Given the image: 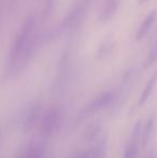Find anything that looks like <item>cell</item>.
<instances>
[{
    "instance_id": "cell-1",
    "label": "cell",
    "mask_w": 157,
    "mask_h": 158,
    "mask_svg": "<svg viewBox=\"0 0 157 158\" xmlns=\"http://www.w3.org/2000/svg\"><path fill=\"white\" fill-rule=\"evenodd\" d=\"M40 43L37 35V19L34 14L25 17L15 33L4 64V77L9 79L24 69L32 58Z\"/></svg>"
},
{
    "instance_id": "cell-2",
    "label": "cell",
    "mask_w": 157,
    "mask_h": 158,
    "mask_svg": "<svg viewBox=\"0 0 157 158\" xmlns=\"http://www.w3.org/2000/svg\"><path fill=\"white\" fill-rule=\"evenodd\" d=\"M86 6H87V0H78L72 6V8L68 11L67 14L64 16L59 25L54 30L46 33V37L48 39H54L56 35H59L61 33L68 31V30L73 29L83 16Z\"/></svg>"
},
{
    "instance_id": "cell-3",
    "label": "cell",
    "mask_w": 157,
    "mask_h": 158,
    "mask_svg": "<svg viewBox=\"0 0 157 158\" xmlns=\"http://www.w3.org/2000/svg\"><path fill=\"white\" fill-rule=\"evenodd\" d=\"M114 98V93L113 92H103L101 94L97 95L96 97H94L83 108V110L80 113V118H84V117H87L93 115L94 113L100 111L101 109H103L105 106H109L112 102Z\"/></svg>"
},
{
    "instance_id": "cell-4",
    "label": "cell",
    "mask_w": 157,
    "mask_h": 158,
    "mask_svg": "<svg viewBox=\"0 0 157 158\" xmlns=\"http://www.w3.org/2000/svg\"><path fill=\"white\" fill-rule=\"evenodd\" d=\"M142 121H138L136 125L134 127V130L131 133V138H130L129 143L127 144L124 152V158H136L138 154V148L139 144L141 142V138H142Z\"/></svg>"
},
{
    "instance_id": "cell-5",
    "label": "cell",
    "mask_w": 157,
    "mask_h": 158,
    "mask_svg": "<svg viewBox=\"0 0 157 158\" xmlns=\"http://www.w3.org/2000/svg\"><path fill=\"white\" fill-rule=\"evenodd\" d=\"M60 110L58 108H51L46 111L42 123L43 133L50 135L57 130L58 126L60 125Z\"/></svg>"
},
{
    "instance_id": "cell-6",
    "label": "cell",
    "mask_w": 157,
    "mask_h": 158,
    "mask_svg": "<svg viewBox=\"0 0 157 158\" xmlns=\"http://www.w3.org/2000/svg\"><path fill=\"white\" fill-rule=\"evenodd\" d=\"M121 1L122 0H103L97 16L99 23H107L110 21L118 10Z\"/></svg>"
},
{
    "instance_id": "cell-7",
    "label": "cell",
    "mask_w": 157,
    "mask_h": 158,
    "mask_svg": "<svg viewBox=\"0 0 157 158\" xmlns=\"http://www.w3.org/2000/svg\"><path fill=\"white\" fill-rule=\"evenodd\" d=\"M156 17H157V10H153L143 19L142 23L140 24V26H139V28L136 31V35H134V40H136V41L142 40L143 38L149 33L152 26L155 23Z\"/></svg>"
},
{
    "instance_id": "cell-8",
    "label": "cell",
    "mask_w": 157,
    "mask_h": 158,
    "mask_svg": "<svg viewBox=\"0 0 157 158\" xmlns=\"http://www.w3.org/2000/svg\"><path fill=\"white\" fill-rule=\"evenodd\" d=\"M156 82H157V71H155V72L150 77V79L147 80V84H145L144 88H143L142 93H141V95H140V98H139V101H138L139 106H143V104L147 101V99H149L152 92H153L154 87H155Z\"/></svg>"
},
{
    "instance_id": "cell-9",
    "label": "cell",
    "mask_w": 157,
    "mask_h": 158,
    "mask_svg": "<svg viewBox=\"0 0 157 158\" xmlns=\"http://www.w3.org/2000/svg\"><path fill=\"white\" fill-rule=\"evenodd\" d=\"M153 126H154V122L153 118L150 117L147 119L145 124L142 127V138H141V142H142V145L145 146L147 143L149 142L150 137L152 135V130H153Z\"/></svg>"
},
{
    "instance_id": "cell-10",
    "label": "cell",
    "mask_w": 157,
    "mask_h": 158,
    "mask_svg": "<svg viewBox=\"0 0 157 158\" xmlns=\"http://www.w3.org/2000/svg\"><path fill=\"white\" fill-rule=\"evenodd\" d=\"M105 151H107V140H105V138H102L95 145L93 158H105Z\"/></svg>"
},
{
    "instance_id": "cell-11",
    "label": "cell",
    "mask_w": 157,
    "mask_h": 158,
    "mask_svg": "<svg viewBox=\"0 0 157 158\" xmlns=\"http://www.w3.org/2000/svg\"><path fill=\"white\" fill-rule=\"evenodd\" d=\"M156 59H157V41L150 48L149 54H147V58H145L144 63H143V68L147 69L150 66H152V64L155 63Z\"/></svg>"
},
{
    "instance_id": "cell-12",
    "label": "cell",
    "mask_w": 157,
    "mask_h": 158,
    "mask_svg": "<svg viewBox=\"0 0 157 158\" xmlns=\"http://www.w3.org/2000/svg\"><path fill=\"white\" fill-rule=\"evenodd\" d=\"M41 157H42V152L39 146L30 145L28 146V148H26V151L22 154V156L19 158H41Z\"/></svg>"
},
{
    "instance_id": "cell-13",
    "label": "cell",
    "mask_w": 157,
    "mask_h": 158,
    "mask_svg": "<svg viewBox=\"0 0 157 158\" xmlns=\"http://www.w3.org/2000/svg\"><path fill=\"white\" fill-rule=\"evenodd\" d=\"M112 41L113 40L108 39L101 43V45L98 48V52H97V57H103L111 52L112 48H113V42Z\"/></svg>"
},
{
    "instance_id": "cell-14",
    "label": "cell",
    "mask_w": 157,
    "mask_h": 158,
    "mask_svg": "<svg viewBox=\"0 0 157 158\" xmlns=\"http://www.w3.org/2000/svg\"><path fill=\"white\" fill-rule=\"evenodd\" d=\"M54 4V0H45V10L46 13H48L52 10V6Z\"/></svg>"
},
{
    "instance_id": "cell-15",
    "label": "cell",
    "mask_w": 157,
    "mask_h": 158,
    "mask_svg": "<svg viewBox=\"0 0 157 158\" xmlns=\"http://www.w3.org/2000/svg\"><path fill=\"white\" fill-rule=\"evenodd\" d=\"M147 1H149V0H137V3L140 4V6H141V4L145 3V2H147Z\"/></svg>"
},
{
    "instance_id": "cell-16",
    "label": "cell",
    "mask_w": 157,
    "mask_h": 158,
    "mask_svg": "<svg viewBox=\"0 0 157 158\" xmlns=\"http://www.w3.org/2000/svg\"><path fill=\"white\" fill-rule=\"evenodd\" d=\"M76 158H86V155L83 154V155H80V156H78Z\"/></svg>"
}]
</instances>
